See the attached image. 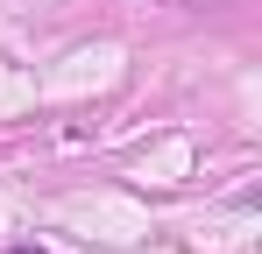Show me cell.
I'll use <instances>...</instances> for the list:
<instances>
[{
  "label": "cell",
  "instance_id": "1",
  "mask_svg": "<svg viewBox=\"0 0 262 254\" xmlns=\"http://www.w3.org/2000/svg\"><path fill=\"white\" fill-rule=\"evenodd\" d=\"M0 254H43V247H0Z\"/></svg>",
  "mask_w": 262,
  "mask_h": 254
}]
</instances>
